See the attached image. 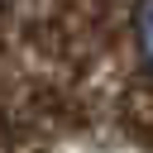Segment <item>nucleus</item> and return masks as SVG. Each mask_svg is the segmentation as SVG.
<instances>
[{
  "label": "nucleus",
  "mask_w": 153,
  "mask_h": 153,
  "mask_svg": "<svg viewBox=\"0 0 153 153\" xmlns=\"http://www.w3.org/2000/svg\"><path fill=\"white\" fill-rule=\"evenodd\" d=\"M139 48H143V62L153 67V0L139 5Z\"/></svg>",
  "instance_id": "f257e3e1"
}]
</instances>
